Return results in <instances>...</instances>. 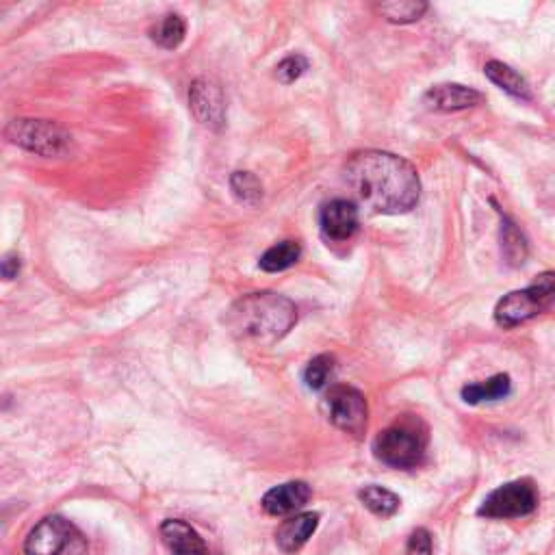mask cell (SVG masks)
I'll return each instance as SVG.
<instances>
[{"instance_id":"obj_6","label":"cell","mask_w":555,"mask_h":555,"mask_svg":"<svg viewBox=\"0 0 555 555\" xmlns=\"http://www.w3.org/2000/svg\"><path fill=\"white\" fill-rule=\"evenodd\" d=\"M538 508V490L532 480H514L495 488L477 510L480 516L497 521L523 519Z\"/></svg>"},{"instance_id":"obj_24","label":"cell","mask_w":555,"mask_h":555,"mask_svg":"<svg viewBox=\"0 0 555 555\" xmlns=\"http://www.w3.org/2000/svg\"><path fill=\"white\" fill-rule=\"evenodd\" d=\"M306 70H308V59L304 55H289L276 66V79L282 85H291L298 79H302Z\"/></svg>"},{"instance_id":"obj_21","label":"cell","mask_w":555,"mask_h":555,"mask_svg":"<svg viewBox=\"0 0 555 555\" xmlns=\"http://www.w3.org/2000/svg\"><path fill=\"white\" fill-rule=\"evenodd\" d=\"M378 11L384 16V20L393 24H410L425 16L428 3H421V0H391V3L378 5Z\"/></svg>"},{"instance_id":"obj_14","label":"cell","mask_w":555,"mask_h":555,"mask_svg":"<svg viewBox=\"0 0 555 555\" xmlns=\"http://www.w3.org/2000/svg\"><path fill=\"white\" fill-rule=\"evenodd\" d=\"M161 536L172 555H206L204 540L189 523L170 519L161 525Z\"/></svg>"},{"instance_id":"obj_17","label":"cell","mask_w":555,"mask_h":555,"mask_svg":"<svg viewBox=\"0 0 555 555\" xmlns=\"http://www.w3.org/2000/svg\"><path fill=\"white\" fill-rule=\"evenodd\" d=\"M501 252L506 256L510 267H519L525 263L529 245L523 232L519 230L510 217L501 215Z\"/></svg>"},{"instance_id":"obj_5","label":"cell","mask_w":555,"mask_h":555,"mask_svg":"<svg viewBox=\"0 0 555 555\" xmlns=\"http://www.w3.org/2000/svg\"><path fill=\"white\" fill-rule=\"evenodd\" d=\"M5 139L22 150H29L37 157L55 159L66 157L72 148V135L57 122L18 118L5 128Z\"/></svg>"},{"instance_id":"obj_10","label":"cell","mask_w":555,"mask_h":555,"mask_svg":"<svg viewBox=\"0 0 555 555\" xmlns=\"http://www.w3.org/2000/svg\"><path fill=\"white\" fill-rule=\"evenodd\" d=\"M76 536V529L61 516H48V519L35 525L24 542L27 555H59L70 545V540Z\"/></svg>"},{"instance_id":"obj_9","label":"cell","mask_w":555,"mask_h":555,"mask_svg":"<svg viewBox=\"0 0 555 555\" xmlns=\"http://www.w3.org/2000/svg\"><path fill=\"white\" fill-rule=\"evenodd\" d=\"M360 226L358 206L352 200H330L319 211V230L326 241H350Z\"/></svg>"},{"instance_id":"obj_7","label":"cell","mask_w":555,"mask_h":555,"mask_svg":"<svg viewBox=\"0 0 555 555\" xmlns=\"http://www.w3.org/2000/svg\"><path fill=\"white\" fill-rule=\"evenodd\" d=\"M326 410L328 419L337 425L339 430L352 436H363L367 432V399L358 389H354V386H332L326 395Z\"/></svg>"},{"instance_id":"obj_8","label":"cell","mask_w":555,"mask_h":555,"mask_svg":"<svg viewBox=\"0 0 555 555\" xmlns=\"http://www.w3.org/2000/svg\"><path fill=\"white\" fill-rule=\"evenodd\" d=\"M189 109L204 128L222 131L226 126V98L219 83L211 79H196L189 87Z\"/></svg>"},{"instance_id":"obj_12","label":"cell","mask_w":555,"mask_h":555,"mask_svg":"<svg viewBox=\"0 0 555 555\" xmlns=\"http://www.w3.org/2000/svg\"><path fill=\"white\" fill-rule=\"evenodd\" d=\"M311 495V486L306 482H287L265 493L261 506L271 516H285L302 510Z\"/></svg>"},{"instance_id":"obj_1","label":"cell","mask_w":555,"mask_h":555,"mask_svg":"<svg viewBox=\"0 0 555 555\" xmlns=\"http://www.w3.org/2000/svg\"><path fill=\"white\" fill-rule=\"evenodd\" d=\"M343 178L354 200L376 215H402L417 206L421 180L412 163L393 152L363 150L352 154Z\"/></svg>"},{"instance_id":"obj_13","label":"cell","mask_w":555,"mask_h":555,"mask_svg":"<svg viewBox=\"0 0 555 555\" xmlns=\"http://www.w3.org/2000/svg\"><path fill=\"white\" fill-rule=\"evenodd\" d=\"M317 525H319V514H315V512L295 514V516H291V519L282 521L280 527L276 529L278 549L285 553L300 551L308 542V538L315 534Z\"/></svg>"},{"instance_id":"obj_3","label":"cell","mask_w":555,"mask_h":555,"mask_svg":"<svg viewBox=\"0 0 555 555\" xmlns=\"http://www.w3.org/2000/svg\"><path fill=\"white\" fill-rule=\"evenodd\" d=\"M428 430L419 419H402L380 432L373 441V454L393 469H415L425 458Z\"/></svg>"},{"instance_id":"obj_22","label":"cell","mask_w":555,"mask_h":555,"mask_svg":"<svg viewBox=\"0 0 555 555\" xmlns=\"http://www.w3.org/2000/svg\"><path fill=\"white\" fill-rule=\"evenodd\" d=\"M230 189L235 198L248 206H256L263 200V185L252 172H235L230 176Z\"/></svg>"},{"instance_id":"obj_16","label":"cell","mask_w":555,"mask_h":555,"mask_svg":"<svg viewBox=\"0 0 555 555\" xmlns=\"http://www.w3.org/2000/svg\"><path fill=\"white\" fill-rule=\"evenodd\" d=\"M510 391H512L510 376H506V373H499V376H493L484 382H475V384L464 386L462 399L471 406H477L484 402H499V399L508 397Z\"/></svg>"},{"instance_id":"obj_2","label":"cell","mask_w":555,"mask_h":555,"mask_svg":"<svg viewBox=\"0 0 555 555\" xmlns=\"http://www.w3.org/2000/svg\"><path fill=\"white\" fill-rule=\"evenodd\" d=\"M295 324H298V306L274 291L243 295L226 315V326L235 337L258 343L285 339Z\"/></svg>"},{"instance_id":"obj_11","label":"cell","mask_w":555,"mask_h":555,"mask_svg":"<svg viewBox=\"0 0 555 555\" xmlns=\"http://www.w3.org/2000/svg\"><path fill=\"white\" fill-rule=\"evenodd\" d=\"M423 102L434 111L451 113V111L480 107L484 102V94L460 83H443V85L430 87L428 92L423 94Z\"/></svg>"},{"instance_id":"obj_26","label":"cell","mask_w":555,"mask_h":555,"mask_svg":"<svg viewBox=\"0 0 555 555\" xmlns=\"http://www.w3.org/2000/svg\"><path fill=\"white\" fill-rule=\"evenodd\" d=\"M22 267V258L18 252H9L3 256V263H0V274H3L5 280H14L20 274Z\"/></svg>"},{"instance_id":"obj_25","label":"cell","mask_w":555,"mask_h":555,"mask_svg":"<svg viewBox=\"0 0 555 555\" xmlns=\"http://www.w3.org/2000/svg\"><path fill=\"white\" fill-rule=\"evenodd\" d=\"M434 547H432V534L428 529H415V532L410 534L408 538V545H406V555H432Z\"/></svg>"},{"instance_id":"obj_18","label":"cell","mask_w":555,"mask_h":555,"mask_svg":"<svg viewBox=\"0 0 555 555\" xmlns=\"http://www.w3.org/2000/svg\"><path fill=\"white\" fill-rule=\"evenodd\" d=\"M300 256H302V245L298 241H280L276 245H271V248L261 256L258 267L267 271V274H278V271H285L298 263Z\"/></svg>"},{"instance_id":"obj_4","label":"cell","mask_w":555,"mask_h":555,"mask_svg":"<svg viewBox=\"0 0 555 555\" xmlns=\"http://www.w3.org/2000/svg\"><path fill=\"white\" fill-rule=\"evenodd\" d=\"M555 304V271H545L527 289L512 291L497 302L495 321L501 328H516Z\"/></svg>"},{"instance_id":"obj_15","label":"cell","mask_w":555,"mask_h":555,"mask_svg":"<svg viewBox=\"0 0 555 555\" xmlns=\"http://www.w3.org/2000/svg\"><path fill=\"white\" fill-rule=\"evenodd\" d=\"M484 74L488 76L490 83H495L499 89H503V92L510 94L512 98L532 100V89H529L527 81L514 68L506 66V63L488 61L484 66Z\"/></svg>"},{"instance_id":"obj_20","label":"cell","mask_w":555,"mask_h":555,"mask_svg":"<svg viewBox=\"0 0 555 555\" xmlns=\"http://www.w3.org/2000/svg\"><path fill=\"white\" fill-rule=\"evenodd\" d=\"M358 497L367 510H371L376 516H382V519H389V516H393L399 510V506H402V499H399L395 493L376 484L365 486L358 493Z\"/></svg>"},{"instance_id":"obj_19","label":"cell","mask_w":555,"mask_h":555,"mask_svg":"<svg viewBox=\"0 0 555 555\" xmlns=\"http://www.w3.org/2000/svg\"><path fill=\"white\" fill-rule=\"evenodd\" d=\"M185 35L187 22L180 14H167L150 29V40L165 50L178 48L185 42Z\"/></svg>"},{"instance_id":"obj_23","label":"cell","mask_w":555,"mask_h":555,"mask_svg":"<svg viewBox=\"0 0 555 555\" xmlns=\"http://www.w3.org/2000/svg\"><path fill=\"white\" fill-rule=\"evenodd\" d=\"M332 371H334V356L330 354L315 356L304 369V382L311 391H321L328 384Z\"/></svg>"}]
</instances>
